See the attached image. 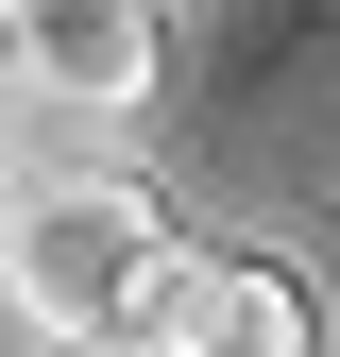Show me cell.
I'll return each mask as SVG.
<instances>
[{"label": "cell", "instance_id": "3957f363", "mask_svg": "<svg viewBox=\"0 0 340 357\" xmlns=\"http://www.w3.org/2000/svg\"><path fill=\"white\" fill-rule=\"evenodd\" d=\"M153 0H34V85L52 102H85V119H137L153 102Z\"/></svg>", "mask_w": 340, "mask_h": 357}, {"label": "cell", "instance_id": "6da1fadb", "mask_svg": "<svg viewBox=\"0 0 340 357\" xmlns=\"http://www.w3.org/2000/svg\"><path fill=\"white\" fill-rule=\"evenodd\" d=\"M170 273V204L137 170H34L17 204H0V306H17L34 340H102L137 324Z\"/></svg>", "mask_w": 340, "mask_h": 357}, {"label": "cell", "instance_id": "5b68a950", "mask_svg": "<svg viewBox=\"0 0 340 357\" xmlns=\"http://www.w3.org/2000/svg\"><path fill=\"white\" fill-rule=\"evenodd\" d=\"M52 357H153V324H102V340H52Z\"/></svg>", "mask_w": 340, "mask_h": 357}, {"label": "cell", "instance_id": "7a4b0ae2", "mask_svg": "<svg viewBox=\"0 0 340 357\" xmlns=\"http://www.w3.org/2000/svg\"><path fill=\"white\" fill-rule=\"evenodd\" d=\"M153 357H307V289L272 273V255H187L170 238V273H153Z\"/></svg>", "mask_w": 340, "mask_h": 357}, {"label": "cell", "instance_id": "8992f818", "mask_svg": "<svg viewBox=\"0 0 340 357\" xmlns=\"http://www.w3.org/2000/svg\"><path fill=\"white\" fill-rule=\"evenodd\" d=\"M0 204H17V188H0Z\"/></svg>", "mask_w": 340, "mask_h": 357}, {"label": "cell", "instance_id": "277c9868", "mask_svg": "<svg viewBox=\"0 0 340 357\" xmlns=\"http://www.w3.org/2000/svg\"><path fill=\"white\" fill-rule=\"evenodd\" d=\"M34 102V0H0V119Z\"/></svg>", "mask_w": 340, "mask_h": 357}]
</instances>
